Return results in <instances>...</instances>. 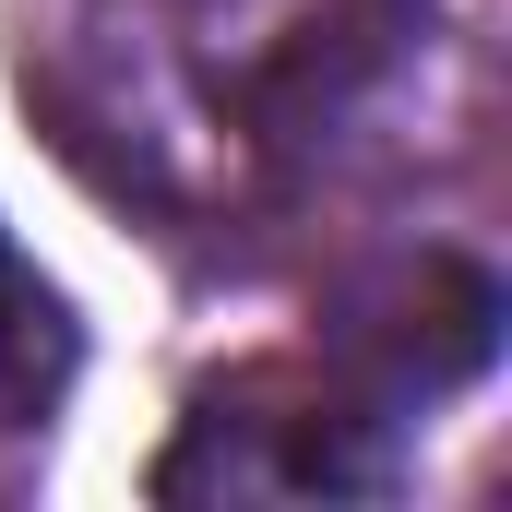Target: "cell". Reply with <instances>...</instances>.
Listing matches in <instances>:
<instances>
[{
    "label": "cell",
    "instance_id": "1",
    "mask_svg": "<svg viewBox=\"0 0 512 512\" xmlns=\"http://www.w3.org/2000/svg\"><path fill=\"white\" fill-rule=\"evenodd\" d=\"M429 60H441V12L429 0H310L227 84V120L262 155H346L382 108H405V84Z\"/></svg>",
    "mask_w": 512,
    "mask_h": 512
},
{
    "label": "cell",
    "instance_id": "3",
    "mask_svg": "<svg viewBox=\"0 0 512 512\" xmlns=\"http://www.w3.org/2000/svg\"><path fill=\"white\" fill-rule=\"evenodd\" d=\"M334 358L346 393H370L382 417L441 405L501 358V274L465 251H393L334 298Z\"/></svg>",
    "mask_w": 512,
    "mask_h": 512
},
{
    "label": "cell",
    "instance_id": "4",
    "mask_svg": "<svg viewBox=\"0 0 512 512\" xmlns=\"http://www.w3.org/2000/svg\"><path fill=\"white\" fill-rule=\"evenodd\" d=\"M60 382H72V310L0 227V429H36L60 405Z\"/></svg>",
    "mask_w": 512,
    "mask_h": 512
},
{
    "label": "cell",
    "instance_id": "2",
    "mask_svg": "<svg viewBox=\"0 0 512 512\" xmlns=\"http://www.w3.org/2000/svg\"><path fill=\"white\" fill-rule=\"evenodd\" d=\"M393 477V417L370 393H203L155 501H382Z\"/></svg>",
    "mask_w": 512,
    "mask_h": 512
}]
</instances>
